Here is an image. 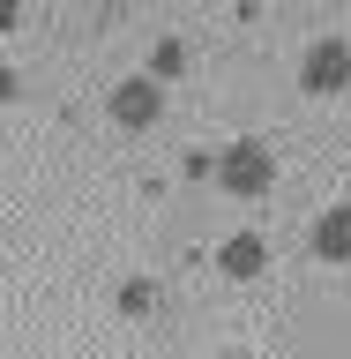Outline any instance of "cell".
<instances>
[{"label":"cell","instance_id":"ba28073f","mask_svg":"<svg viewBox=\"0 0 351 359\" xmlns=\"http://www.w3.org/2000/svg\"><path fill=\"white\" fill-rule=\"evenodd\" d=\"M8 97H15V67L0 60V105H8Z\"/></svg>","mask_w":351,"mask_h":359},{"label":"cell","instance_id":"3957f363","mask_svg":"<svg viewBox=\"0 0 351 359\" xmlns=\"http://www.w3.org/2000/svg\"><path fill=\"white\" fill-rule=\"evenodd\" d=\"M105 112L120 120V128H150L157 112H165V83H150V75H128V83H112Z\"/></svg>","mask_w":351,"mask_h":359},{"label":"cell","instance_id":"277c9868","mask_svg":"<svg viewBox=\"0 0 351 359\" xmlns=\"http://www.w3.org/2000/svg\"><path fill=\"white\" fill-rule=\"evenodd\" d=\"M314 255L322 262H351V202H336V210L314 217Z\"/></svg>","mask_w":351,"mask_h":359},{"label":"cell","instance_id":"8992f818","mask_svg":"<svg viewBox=\"0 0 351 359\" xmlns=\"http://www.w3.org/2000/svg\"><path fill=\"white\" fill-rule=\"evenodd\" d=\"M179 67H187V45H179V38H157V53H150V83H172Z\"/></svg>","mask_w":351,"mask_h":359},{"label":"cell","instance_id":"6da1fadb","mask_svg":"<svg viewBox=\"0 0 351 359\" xmlns=\"http://www.w3.org/2000/svg\"><path fill=\"white\" fill-rule=\"evenodd\" d=\"M209 180H217L224 195H269V180H277V157H269L262 142H232V150L209 165Z\"/></svg>","mask_w":351,"mask_h":359},{"label":"cell","instance_id":"30bf717a","mask_svg":"<svg viewBox=\"0 0 351 359\" xmlns=\"http://www.w3.org/2000/svg\"><path fill=\"white\" fill-rule=\"evenodd\" d=\"M217 359H247V352H217Z\"/></svg>","mask_w":351,"mask_h":359},{"label":"cell","instance_id":"52a82bcc","mask_svg":"<svg viewBox=\"0 0 351 359\" xmlns=\"http://www.w3.org/2000/svg\"><path fill=\"white\" fill-rule=\"evenodd\" d=\"M120 307H128V314H150L157 307V285H150V277H128V285H120Z\"/></svg>","mask_w":351,"mask_h":359},{"label":"cell","instance_id":"9c48e42d","mask_svg":"<svg viewBox=\"0 0 351 359\" xmlns=\"http://www.w3.org/2000/svg\"><path fill=\"white\" fill-rule=\"evenodd\" d=\"M8 30H15V8H8V0H0V38H8Z\"/></svg>","mask_w":351,"mask_h":359},{"label":"cell","instance_id":"7a4b0ae2","mask_svg":"<svg viewBox=\"0 0 351 359\" xmlns=\"http://www.w3.org/2000/svg\"><path fill=\"white\" fill-rule=\"evenodd\" d=\"M299 83H307L314 97H336V90H351V45H344V38L307 45V60H299Z\"/></svg>","mask_w":351,"mask_h":359},{"label":"cell","instance_id":"5b68a950","mask_svg":"<svg viewBox=\"0 0 351 359\" xmlns=\"http://www.w3.org/2000/svg\"><path fill=\"white\" fill-rule=\"evenodd\" d=\"M262 262H269V247L254 240V232H240V240L217 247V269H224V277H262Z\"/></svg>","mask_w":351,"mask_h":359}]
</instances>
